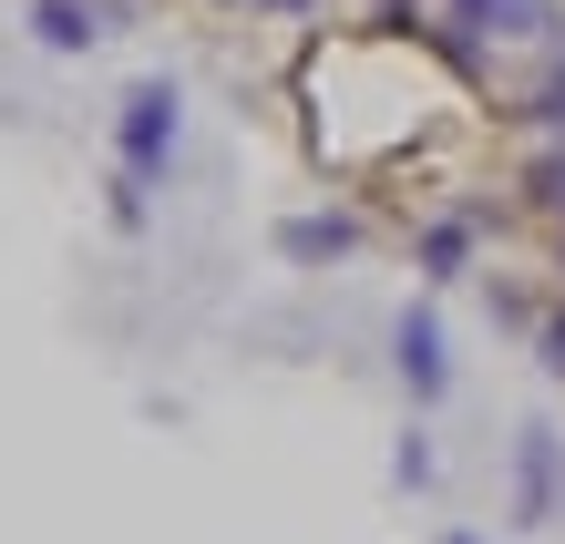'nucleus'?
<instances>
[{"mask_svg": "<svg viewBox=\"0 0 565 544\" xmlns=\"http://www.w3.org/2000/svg\"><path fill=\"white\" fill-rule=\"evenodd\" d=\"M124 175H135V185H154L164 175V164H175V134H185V93L175 83H135V93H124Z\"/></svg>", "mask_w": 565, "mask_h": 544, "instance_id": "f257e3e1", "label": "nucleus"}, {"mask_svg": "<svg viewBox=\"0 0 565 544\" xmlns=\"http://www.w3.org/2000/svg\"><path fill=\"white\" fill-rule=\"evenodd\" d=\"M391 360H402L412 401H443V391H452V360H443V319H431V309H412L402 329H391Z\"/></svg>", "mask_w": 565, "mask_h": 544, "instance_id": "f03ea898", "label": "nucleus"}, {"mask_svg": "<svg viewBox=\"0 0 565 544\" xmlns=\"http://www.w3.org/2000/svg\"><path fill=\"white\" fill-rule=\"evenodd\" d=\"M514 514H524V524L555 514V431H545V422L524 431V452H514Z\"/></svg>", "mask_w": 565, "mask_h": 544, "instance_id": "7ed1b4c3", "label": "nucleus"}, {"mask_svg": "<svg viewBox=\"0 0 565 544\" xmlns=\"http://www.w3.org/2000/svg\"><path fill=\"white\" fill-rule=\"evenodd\" d=\"M278 247H288L298 267H319V257H350V247H360V226H350V216H298Z\"/></svg>", "mask_w": 565, "mask_h": 544, "instance_id": "20e7f679", "label": "nucleus"}, {"mask_svg": "<svg viewBox=\"0 0 565 544\" xmlns=\"http://www.w3.org/2000/svg\"><path fill=\"white\" fill-rule=\"evenodd\" d=\"M31 31H42L52 52H93V42H104V21H93L83 0H42V11H31Z\"/></svg>", "mask_w": 565, "mask_h": 544, "instance_id": "39448f33", "label": "nucleus"}, {"mask_svg": "<svg viewBox=\"0 0 565 544\" xmlns=\"http://www.w3.org/2000/svg\"><path fill=\"white\" fill-rule=\"evenodd\" d=\"M462 257H473V216H443V226L422 236V267H431V278H452Z\"/></svg>", "mask_w": 565, "mask_h": 544, "instance_id": "423d86ee", "label": "nucleus"}, {"mask_svg": "<svg viewBox=\"0 0 565 544\" xmlns=\"http://www.w3.org/2000/svg\"><path fill=\"white\" fill-rule=\"evenodd\" d=\"M391 472H402V483H412V493H422V483H431V441H422V431H412V441H402V462H391Z\"/></svg>", "mask_w": 565, "mask_h": 544, "instance_id": "0eeeda50", "label": "nucleus"}, {"mask_svg": "<svg viewBox=\"0 0 565 544\" xmlns=\"http://www.w3.org/2000/svg\"><path fill=\"white\" fill-rule=\"evenodd\" d=\"M545 370L565 381V319H545Z\"/></svg>", "mask_w": 565, "mask_h": 544, "instance_id": "6e6552de", "label": "nucleus"}, {"mask_svg": "<svg viewBox=\"0 0 565 544\" xmlns=\"http://www.w3.org/2000/svg\"><path fill=\"white\" fill-rule=\"evenodd\" d=\"M443 544H483V534H443Z\"/></svg>", "mask_w": 565, "mask_h": 544, "instance_id": "1a4fd4ad", "label": "nucleus"}, {"mask_svg": "<svg viewBox=\"0 0 565 544\" xmlns=\"http://www.w3.org/2000/svg\"><path fill=\"white\" fill-rule=\"evenodd\" d=\"M288 11H298V0H288Z\"/></svg>", "mask_w": 565, "mask_h": 544, "instance_id": "9d476101", "label": "nucleus"}]
</instances>
